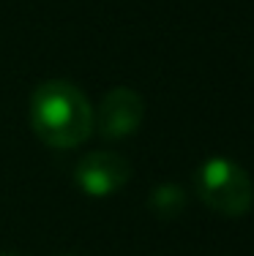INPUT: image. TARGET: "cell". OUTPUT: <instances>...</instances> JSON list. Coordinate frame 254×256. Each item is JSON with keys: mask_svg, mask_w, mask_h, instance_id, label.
<instances>
[{"mask_svg": "<svg viewBox=\"0 0 254 256\" xmlns=\"http://www.w3.org/2000/svg\"><path fill=\"white\" fill-rule=\"evenodd\" d=\"M197 194L213 212L238 218L251 210L254 182L240 164L229 158H208L197 169Z\"/></svg>", "mask_w": 254, "mask_h": 256, "instance_id": "obj_2", "label": "cell"}, {"mask_svg": "<svg viewBox=\"0 0 254 256\" xmlns=\"http://www.w3.org/2000/svg\"><path fill=\"white\" fill-rule=\"evenodd\" d=\"M0 256H14V254H0Z\"/></svg>", "mask_w": 254, "mask_h": 256, "instance_id": "obj_6", "label": "cell"}, {"mask_svg": "<svg viewBox=\"0 0 254 256\" xmlns=\"http://www.w3.org/2000/svg\"><path fill=\"white\" fill-rule=\"evenodd\" d=\"M186 207V194L180 186L175 182H164V186H156L148 196V210L156 218H175L180 216V210Z\"/></svg>", "mask_w": 254, "mask_h": 256, "instance_id": "obj_5", "label": "cell"}, {"mask_svg": "<svg viewBox=\"0 0 254 256\" xmlns=\"http://www.w3.org/2000/svg\"><path fill=\"white\" fill-rule=\"evenodd\" d=\"M63 256H69V254H63Z\"/></svg>", "mask_w": 254, "mask_h": 256, "instance_id": "obj_7", "label": "cell"}, {"mask_svg": "<svg viewBox=\"0 0 254 256\" xmlns=\"http://www.w3.org/2000/svg\"><path fill=\"white\" fill-rule=\"evenodd\" d=\"M131 166L123 156L118 153H88L77 161L74 166V180L82 194L88 196H112L115 191L129 182Z\"/></svg>", "mask_w": 254, "mask_h": 256, "instance_id": "obj_3", "label": "cell"}, {"mask_svg": "<svg viewBox=\"0 0 254 256\" xmlns=\"http://www.w3.org/2000/svg\"><path fill=\"white\" fill-rule=\"evenodd\" d=\"M30 126L44 144L77 148L93 134V106L77 84L66 79L41 82L30 96Z\"/></svg>", "mask_w": 254, "mask_h": 256, "instance_id": "obj_1", "label": "cell"}, {"mask_svg": "<svg viewBox=\"0 0 254 256\" xmlns=\"http://www.w3.org/2000/svg\"><path fill=\"white\" fill-rule=\"evenodd\" d=\"M145 104L142 96L131 88H115L101 98L99 112L93 114V123L101 136L107 139H123L134 134L142 126Z\"/></svg>", "mask_w": 254, "mask_h": 256, "instance_id": "obj_4", "label": "cell"}]
</instances>
